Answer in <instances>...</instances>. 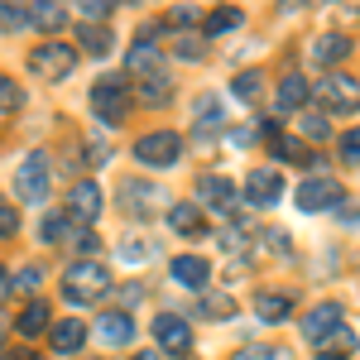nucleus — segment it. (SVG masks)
<instances>
[{
	"label": "nucleus",
	"instance_id": "nucleus-1",
	"mask_svg": "<svg viewBox=\"0 0 360 360\" xmlns=\"http://www.w3.org/2000/svg\"><path fill=\"white\" fill-rule=\"evenodd\" d=\"M111 293V274L101 259H77L68 274H63V298L68 303H96Z\"/></svg>",
	"mask_w": 360,
	"mask_h": 360
},
{
	"label": "nucleus",
	"instance_id": "nucleus-2",
	"mask_svg": "<svg viewBox=\"0 0 360 360\" xmlns=\"http://www.w3.org/2000/svg\"><path fill=\"white\" fill-rule=\"evenodd\" d=\"M72 68H77V49H72V44H58V39H44V44L29 53V72L44 77V82H63Z\"/></svg>",
	"mask_w": 360,
	"mask_h": 360
},
{
	"label": "nucleus",
	"instance_id": "nucleus-3",
	"mask_svg": "<svg viewBox=\"0 0 360 360\" xmlns=\"http://www.w3.org/2000/svg\"><path fill=\"white\" fill-rule=\"evenodd\" d=\"M312 96L322 101V111H336V115H356L360 111V82L351 72H327L322 82L312 86Z\"/></svg>",
	"mask_w": 360,
	"mask_h": 360
},
{
	"label": "nucleus",
	"instance_id": "nucleus-4",
	"mask_svg": "<svg viewBox=\"0 0 360 360\" xmlns=\"http://www.w3.org/2000/svg\"><path fill=\"white\" fill-rule=\"evenodd\" d=\"M135 159L144 168H173L183 159V135H173V130H149V135L135 139Z\"/></svg>",
	"mask_w": 360,
	"mask_h": 360
},
{
	"label": "nucleus",
	"instance_id": "nucleus-5",
	"mask_svg": "<svg viewBox=\"0 0 360 360\" xmlns=\"http://www.w3.org/2000/svg\"><path fill=\"white\" fill-rule=\"evenodd\" d=\"M91 111H96L101 125H120L125 111H130V91H125V82H120V77H96V82H91Z\"/></svg>",
	"mask_w": 360,
	"mask_h": 360
},
{
	"label": "nucleus",
	"instance_id": "nucleus-6",
	"mask_svg": "<svg viewBox=\"0 0 360 360\" xmlns=\"http://www.w3.org/2000/svg\"><path fill=\"white\" fill-rule=\"evenodd\" d=\"M154 351L183 360L193 351V327H188L178 312H159V317H154Z\"/></svg>",
	"mask_w": 360,
	"mask_h": 360
},
{
	"label": "nucleus",
	"instance_id": "nucleus-7",
	"mask_svg": "<svg viewBox=\"0 0 360 360\" xmlns=\"http://www.w3.org/2000/svg\"><path fill=\"white\" fill-rule=\"evenodd\" d=\"M15 197L20 202H44L49 197V164L44 154H25L20 168H15Z\"/></svg>",
	"mask_w": 360,
	"mask_h": 360
},
{
	"label": "nucleus",
	"instance_id": "nucleus-8",
	"mask_svg": "<svg viewBox=\"0 0 360 360\" xmlns=\"http://www.w3.org/2000/svg\"><path fill=\"white\" fill-rule=\"evenodd\" d=\"M341 183L336 178H327V173H317V178H307L303 188H298V207L303 212H336L341 207Z\"/></svg>",
	"mask_w": 360,
	"mask_h": 360
},
{
	"label": "nucleus",
	"instance_id": "nucleus-9",
	"mask_svg": "<svg viewBox=\"0 0 360 360\" xmlns=\"http://www.w3.org/2000/svg\"><path fill=\"white\" fill-rule=\"evenodd\" d=\"M164 188H154V183H144V178H125L120 183V202H125V212L130 217H154L159 207H164Z\"/></svg>",
	"mask_w": 360,
	"mask_h": 360
},
{
	"label": "nucleus",
	"instance_id": "nucleus-10",
	"mask_svg": "<svg viewBox=\"0 0 360 360\" xmlns=\"http://www.w3.org/2000/svg\"><path fill=\"white\" fill-rule=\"evenodd\" d=\"M346 327V317H341V303H317L312 312L303 317V336L312 341V346H327L336 332Z\"/></svg>",
	"mask_w": 360,
	"mask_h": 360
},
{
	"label": "nucleus",
	"instance_id": "nucleus-11",
	"mask_svg": "<svg viewBox=\"0 0 360 360\" xmlns=\"http://www.w3.org/2000/svg\"><path fill=\"white\" fill-rule=\"evenodd\" d=\"M278 197H283V173L278 168H250L245 178V202H255V207H274Z\"/></svg>",
	"mask_w": 360,
	"mask_h": 360
},
{
	"label": "nucleus",
	"instance_id": "nucleus-12",
	"mask_svg": "<svg viewBox=\"0 0 360 360\" xmlns=\"http://www.w3.org/2000/svg\"><path fill=\"white\" fill-rule=\"evenodd\" d=\"M197 197H202V202H197L202 212H207V207H212V212H236V183L221 178V173H202V178H197Z\"/></svg>",
	"mask_w": 360,
	"mask_h": 360
},
{
	"label": "nucleus",
	"instance_id": "nucleus-13",
	"mask_svg": "<svg viewBox=\"0 0 360 360\" xmlns=\"http://www.w3.org/2000/svg\"><path fill=\"white\" fill-rule=\"evenodd\" d=\"M168 274L178 278L183 288H197V293H202L207 278H212V264H207L202 255H173V259H168Z\"/></svg>",
	"mask_w": 360,
	"mask_h": 360
},
{
	"label": "nucleus",
	"instance_id": "nucleus-14",
	"mask_svg": "<svg viewBox=\"0 0 360 360\" xmlns=\"http://www.w3.org/2000/svg\"><path fill=\"white\" fill-rule=\"evenodd\" d=\"M307 101H312V82H307V77H298V72L278 77V86H274V106L278 111H303Z\"/></svg>",
	"mask_w": 360,
	"mask_h": 360
},
{
	"label": "nucleus",
	"instance_id": "nucleus-15",
	"mask_svg": "<svg viewBox=\"0 0 360 360\" xmlns=\"http://www.w3.org/2000/svg\"><path fill=\"white\" fill-rule=\"evenodd\" d=\"M125 68L144 77V82H154V77H164L159 68H164V53H159V44H130V53H125Z\"/></svg>",
	"mask_w": 360,
	"mask_h": 360
},
{
	"label": "nucleus",
	"instance_id": "nucleus-16",
	"mask_svg": "<svg viewBox=\"0 0 360 360\" xmlns=\"http://www.w3.org/2000/svg\"><path fill=\"white\" fill-rule=\"evenodd\" d=\"M68 217H72V221H96V217H101V188H96V183H77V188L68 193Z\"/></svg>",
	"mask_w": 360,
	"mask_h": 360
},
{
	"label": "nucleus",
	"instance_id": "nucleus-17",
	"mask_svg": "<svg viewBox=\"0 0 360 360\" xmlns=\"http://www.w3.org/2000/svg\"><path fill=\"white\" fill-rule=\"evenodd\" d=\"M168 226H173L178 236H202V231H207V212H202L197 202H173V207H168Z\"/></svg>",
	"mask_w": 360,
	"mask_h": 360
},
{
	"label": "nucleus",
	"instance_id": "nucleus-18",
	"mask_svg": "<svg viewBox=\"0 0 360 360\" xmlns=\"http://www.w3.org/2000/svg\"><path fill=\"white\" fill-rule=\"evenodd\" d=\"M101 341H106V346H130V341H135V317H130L125 307L106 312V317H101Z\"/></svg>",
	"mask_w": 360,
	"mask_h": 360
},
{
	"label": "nucleus",
	"instance_id": "nucleus-19",
	"mask_svg": "<svg viewBox=\"0 0 360 360\" xmlns=\"http://www.w3.org/2000/svg\"><path fill=\"white\" fill-rule=\"evenodd\" d=\"M49 341H53L58 356H77V351H82V341H86V327L77 322V317H68V322H53Z\"/></svg>",
	"mask_w": 360,
	"mask_h": 360
},
{
	"label": "nucleus",
	"instance_id": "nucleus-20",
	"mask_svg": "<svg viewBox=\"0 0 360 360\" xmlns=\"http://www.w3.org/2000/svg\"><path fill=\"white\" fill-rule=\"evenodd\" d=\"M255 312H259V322H288V312H293V298L288 293H255Z\"/></svg>",
	"mask_w": 360,
	"mask_h": 360
},
{
	"label": "nucleus",
	"instance_id": "nucleus-21",
	"mask_svg": "<svg viewBox=\"0 0 360 360\" xmlns=\"http://www.w3.org/2000/svg\"><path fill=\"white\" fill-rule=\"evenodd\" d=\"M341 58H351V39L346 34H322L317 44H312V63H341Z\"/></svg>",
	"mask_w": 360,
	"mask_h": 360
},
{
	"label": "nucleus",
	"instance_id": "nucleus-22",
	"mask_svg": "<svg viewBox=\"0 0 360 360\" xmlns=\"http://www.w3.org/2000/svg\"><path fill=\"white\" fill-rule=\"evenodd\" d=\"M274 154H278V159H288V164H317L312 144L298 139V135H274Z\"/></svg>",
	"mask_w": 360,
	"mask_h": 360
},
{
	"label": "nucleus",
	"instance_id": "nucleus-23",
	"mask_svg": "<svg viewBox=\"0 0 360 360\" xmlns=\"http://www.w3.org/2000/svg\"><path fill=\"white\" fill-rule=\"evenodd\" d=\"M68 236H77V231H72V217H68V212H49V217L39 221V240H44V245H63Z\"/></svg>",
	"mask_w": 360,
	"mask_h": 360
},
{
	"label": "nucleus",
	"instance_id": "nucleus-24",
	"mask_svg": "<svg viewBox=\"0 0 360 360\" xmlns=\"http://www.w3.org/2000/svg\"><path fill=\"white\" fill-rule=\"evenodd\" d=\"M77 44H82L91 58H106L115 39H111V29H106V25H77Z\"/></svg>",
	"mask_w": 360,
	"mask_h": 360
},
{
	"label": "nucleus",
	"instance_id": "nucleus-25",
	"mask_svg": "<svg viewBox=\"0 0 360 360\" xmlns=\"http://www.w3.org/2000/svg\"><path fill=\"white\" fill-rule=\"evenodd\" d=\"M29 25L44 29V34H58V29L68 25V10L63 5H29Z\"/></svg>",
	"mask_w": 360,
	"mask_h": 360
},
{
	"label": "nucleus",
	"instance_id": "nucleus-26",
	"mask_svg": "<svg viewBox=\"0 0 360 360\" xmlns=\"http://www.w3.org/2000/svg\"><path fill=\"white\" fill-rule=\"evenodd\" d=\"M236 25H240V10H236V5H221V10H212V15L202 20V34L217 39V34H231Z\"/></svg>",
	"mask_w": 360,
	"mask_h": 360
},
{
	"label": "nucleus",
	"instance_id": "nucleus-27",
	"mask_svg": "<svg viewBox=\"0 0 360 360\" xmlns=\"http://www.w3.org/2000/svg\"><path fill=\"white\" fill-rule=\"evenodd\" d=\"M15 327H20V336H39L44 327H49V303H29Z\"/></svg>",
	"mask_w": 360,
	"mask_h": 360
},
{
	"label": "nucleus",
	"instance_id": "nucleus-28",
	"mask_svg": "<svg viewBox=\"0 0 360 360\" xmlns=\"http://www.w3.org/2000/svg\"><path fill=\"white\" fill-rule=\"evenodd\" d=\"M197 125L202 130H217L221 125V101L217 96H197Z\"/></svg>",
	"mask_w": 360,
	"mask_h": 360
},
{
	"label": "nucleus",
	"instance_id": "nucleus-29",
	"mask_svg": "<svg viewBox=\"0 0 360 360\" xmlns=\"http://www.w3.org/2000/svg\"><path fill=\"white\" fill-rule=\"evenodd\" d=\"M168 96H173L168 77H154V82H144V86H139V101H144V106H164Z\"/></svg>",
	"mask_w": 360,
	"mask_h": 360
},
{
	"label": "nucleus",
	"instance_id": "nucleus-30",
	"mask_svg": "<svg viewBox=\"0 0 360 360\" xmlns=\"http://www.w3.org/2000/svg\"><path fill=\"white\" fill-rule=\"evenodd\" d=\"M259 82H264V77H259V72H240V77H236V82H231V91H236V96H240V101H255V96H259Z\"/></svg>",
	"mask_w": 360,
	"mask_h": 360
},
{
	"label": "nucleus",
	"instance_id": "nucleus-31",
	"mask_svg": "<svg viewBox=\"0 0 360 360\" xmlns=\"http://www.w3.org/2000/svg\"><path fill=\"white\" fill-rule=\"evenodd\" d=\"M327 356H356V332H346V327H341V332L332 336V341H327Z\"/></svg>",
	"mask_w": 360,
	"mask_h": 360
},
{
	"label": "nucleus",
	"instance_id": "nucleus-32",
	"mask_svg": "<svg viewBox=\"0 0 360 360\" xmlns=\"http://www.w3.org/2000/svg\"><path fill=\"white\" fill-rule=\"evenodd\" d=\"M29 25V5H0V29H25Z\"/></svg>",
	"mask_w": 360,
	"mask_h": 360
},
{
	"label": "nucleus",
	"instance_id": "nucleus-33",
	"mask_svg": "<svg viewBox=\"0 0 360 360\" xmlns=\"http://www.w3.org/2000/svg\"><path fill=\"white\" fill-rule=\"evenodd\" d=\"M20 101H25V91L0 72V111H20Z\"/></svg>",
	"mask_w": 360,
	"mask_h": 360
},
{
	"label": "nucleus",
	"instance_id": "nucleus-34",
	"mask_svg": "<svg viewBox=\"0 0 360 360\" xmlns=\"http://www.w3.org/2000/svg\"><path fill=\"white\" fill-rule=\"evenodd\" d=\"M236 360H293V356L278 346H245V351H236Z\"/></svg>",
	"mask_w": 360,
	"mask_h": 360
},
{
	"label": "nucleus",
	"instance_id": "nucleus-35",
	"mask_svg": "<svg viewBox=\"0 0 360 360\" xmlns=\"http://www.w3.org/2000/svg\"><path fill=\"white\" fill-rule=\"evenodd\" d=\"M111 20V0H86L82 5V25H106Z\"/></svg>",
	"mask_w": 360,
	"mask_h": 360
},
{
	"label": "nucleus",
	"instance_id": "nucleus-36",
	"mask_svg": "<svg viewBox=\"0 0 360 360\" xmlns=\"http://www.w3.org/2000/svg\"><path fill=\"white\" fill-rule=\"evenodd\" d=\"M327 135H332V130H327V120L307 111V115H303V139H312V144H317V139H327Z\"/></svg>",
	"mask_w": 360,
	"mask_h": 360
},
{
	"label": "nucleus",
	"instance_id": "nucleus-37",
	"mask_svg": "<svg viewBox=\"0 0 360 360\" xmlns=\"http://www.w3.org/2000/svg\"><path fill=\"white\" fill-rule=\"evenodd\" d=\"M336 144H341V159H346V164H360V130H346Z\"/></svg>",
	"mask_w": 360,
	"mask_h": 360
},
{
	"label": "nucleus",
	"instance_id": "nucleus-38",
	"mask_svg": "<svg viewBox=\"0 0 360 360\" xmlns=\"http://www.w3.org/2000/svg\"><path fill=\"white\" fill-rule=\"evenodd\" d=\"M15 231H20V212L15 207H0V240H10Z\"/></svg>",
	"mask_w": 360,
	"mask_h": 360
},
{
	"label": "nucleus",
	"instance_id": "nucleus-39",
	"mask_svg": "<svg viewBox=\"0 0 360 360\" xmlns=\"http://www.w3.org/2000/svg\"><path fill=\"white\" fill-rule=\"evenodd\" d=\"M207 317H212V322L231 317V298H207Z\"/></svg>",
	"mask_w": 360,
	"mask_h": 360
},
{
	"label": "nucleus",
	"instance_id": "nucleus-40",
	"mask_svg": "<svg viewBox=\"0 0 360 360\" xmlns=\"http://www.w3.org/2000/svg\"><path fill=\"white\" fill-rule=\"evenodd\" d=\"M168 25H197V10L193 5H178V10L168 15Z\"/></svg>",
	"mask_w": 360,
	"mask_h": 360
},
{
	"label": "nucleus",
	"instance_id": "nucleus-41",
	"mask_svg": "<svg viewBox=\"0 0 360 360\" xmlns=\"http://www.w3.org/2000/svg\"><path fill=\"white\" fill-rule=\"evenodd\" d=\"M173 53H178V58H202V44H197V39H178Z\"/></svg>",
	"mask_w": 360,
	"mask_h": 360
},
{
	"label": "nucleus",
	"instance_id": "nucleus-42",
	"mask_svg": "<svg viewBox=\"0 0 360 360\" xmlns=\"http://www.w3.org/2000/svg\"><path fill=\"white\" fill-rule=\"evenodd\" d=\"M20 288H39V269H20Z\"/></svg>",
	"mask_w": 360,
	"mask_h": 360
},
{
	"label": "nucleus",
	"instance_id": "nucleus-43",
	"mask_svg": "<svg viewBox=\"0 0 360 360\" xmlns=\"http://www.w3.org/2000/svg\"><path fill=\"white\" fill-rule=\"evenodd\" d=\"M130 360H164V351H139V356H130Z\"/></svg>",
	"mask_w": 360,
	"mask_h": 360
},
{
	"label": "nucleus",
	"instance_id": "nucleus-44",
	"mask_svg": "<svg viewBox=\"0 0 360 360\" xmlns=\"http://www.w3.org/2000/svg\"><path fill=\"white\" fill-rule=\"evenodd\" d=\"M5 293H10V274L0 269V298H5Z\"/></svg>",
	"mask_w": 360,
	"mask_h": 360
},
{
	"label": "nucleus",
	"instance_id": "nucleus-45",
	"mask_svg": "<svg viewBox=\"0 0 360 360\" xmlns=\"http://www.w3.org/2000/svg\"><path fill=\"white\" fill-rule=\"evenodd\" d=\"M317 360H346V356H327V351H322V356H317Z\"/></svg>",
	"mask_w": 360,
	"mask_h": 360
},
{
	"label": "nucleus",
	"instance_id": "nucleus-46",
	"mask_svg": "<svg viewBox=\"0 0 360 360\" xmlns=\"http://www.w3.org/2000/svg\"><path fill=\"white\" fill-rule=\"evenodd\" d=\"M0 341H5V336H0Z\"/></svg>",
	"mask_w": 360,
	"mask_h": 360
}]
</instances>
